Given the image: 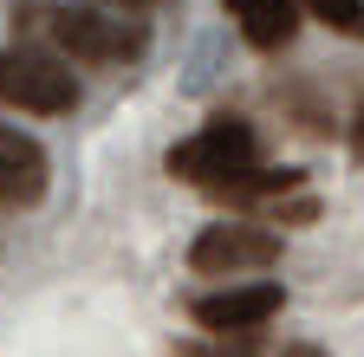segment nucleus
Here are the masks:
<instances>
[{
	"label": "nucleus",
	"instance_id": "nucleus-9",
	"mask_svg": "<svg viewBox=\"0 0 364 357\" xmlns=\"http://www.w3.org/2000/svg\"><path fill=\"white\" fill-rule=\"evenodd\" d=\"M299 7H306L312 20H326L332 33H351V39H364V0H299Z\"/></svg>",
	"mask_w": 364,
	"mask_h": 357
},
{
	"label": "nucleus",
	"instance_id": "nucleus-10",
	"mask_svg": "<svg viewBox=\"0 0 364 357\" xmlns=\"http://www.w3.org/2000/svg\"><path fill=\"white\" fill-rule=\"evenodd\" d=\"M105 7H117V13H150L156 0H105Z\"/></svg>",
	"mask_w": 364,
	"mask_h": 357
},
{
	"label": "nucleus",
	"instance_id": "nucleus-5",
	"mask_svg": "<svg viewBox=\"0 0 364 357\" xmlns=\"http://www.w3.org/2000/svg\"><path fill=\"white\" fill-rule=\"evenodd\" d=\"M280 305H287V286H273V280H228L221 292L189 299V319L202 331L228 338V331H260L267 319H280Z\"/></svg>",
	"mask_w": 364,
	"mask_h": 357
},
{
	"label": "nucleus",
	"instance_id": "nucleus-1",
	"mask_svg": "<svg viewBox=\"0 0 364 357\" xmlns=\"http://www.w3.org/2000/svg\"><path fill=\"white\" fill-rule=\"evenodd\" d=\"M14 26L46 33L78 65H136L150 53V26L136 13H117V7H46V0H26V7H14Z\"/></svg>",
	"mask_w": 364,
	"mask_h": 357
},
{
	"label": "nucleus",
	"instance_id": "nucleus-11",
	"mask_svg": "<svg viewBox=\"0 0 364 357\" xmlns=\"http://www.w3.org/2000/svg\"><path fill=\"white\" fill-rule=\"evenodd\" d=\"M351 150H358V156H364V117H358V123H351Z\"/></svg>",
	"mask_w": 364,
	"mask_h": 357
},
{
	"label": "nucleus",
	"instance_id": "nucleus-6",
	"mask_svg": "<svg viewBox=\"0 0 364 357\" xmlns=\"http://www.w3.org/2000/svg\"><path fill=\"white\" fill-rule=\"evenodd\" d=\"M46 163L39 137H26L20 123H0V208H39L46 202Z\"/></svg>",
	"mask_w": 364,
	"mask_h": 357
},
{
	"label": "nucleus",
	"instance_id": "nucleus-3",
	"mask_svg": "<svg viewBox=\"0 0 364 357\" xmlns=\"http://www.w3.org/2000/svg\"><path fill=\"white\" fill-rule=\"evenodd\" d=\"M260 156V137H254V123L247 117H215L202 123L196 137H182L169 150V175L176 182H196V189H221V182H235V175H247Z\"/></svg>",
	"mask_w": 364,
	"mask_h": 357
},
{
	"label": "nucleus",
	"instance_id": "nucleus-7",
	"mask_svg": "<svg viewBox=\"0 0 364 357\" xmlns=\"http://www.w3.org/2000/svg\"><path fill=\"white\" fill-rule=\"evenodd\" d=\"M254 53H280L299 39V0H228Z\"/></svg>",
	"mask_w": 364,
	"mask_h": 357
},
{
	"label": "nucleus",
	"instance_id": "nucleus-2",
	"mask_svg": "<svg viewBox=\"0 0 364 357\" xmlns=\"http://www.w3.org/2000/svg\"><path fill=\"white\" fill-rule=\"evenodd\" d=\"M0 104H14L26 117H65L78 104V78L65 53L46 46H0Z\"/></svg>",
	"mask_w": 364,
	"mask_h": 357
},
{
	"label": "nucleus",
	"instance_id": "nucleus-4",
	"mask_svg": "<svg viewBox=\"0 0 364 357\" xmlns=\"http://www.w3.org/2000/svg\"><path fill=\"white\" fill-rule=\"evenodd\" d=\"M280 260V234L260 221H215L189 241V266L202 280H241V273H267Z\"/></svg>",
	"mask_w": 364,
	"mask_h": 357
},
{
	"label": "nucleus",
	"instance_id": "nucleus-8",
	"mask_svg": "<svg viewBox=\"0 0 364 357\" xmlns=\"http://www.w3.org/2000/svg\"><path fill=\"white\" fill-rule=\"evenodd\" d=\"M176 357H267L260 331H228V338H189V344H176Z\"/></svg>",
	"mask_w": 364,
	"mask_h": 357
},
{
	"label": "nucleus",
	"instance_id": "nucleus-12",
	"mask_svg": "<svg viewBox=\"0 0 364 357\" xmlns=\"http://www.w3.org/2000/svg\"><path fill=\"white\" fill-rule=\"evenodd\" d=\"M280 357H318V351H312V344H293V351H280Z\"/></svg>",
	"mask_w": 364,
	"mask_h": 357
}]
</instances>
